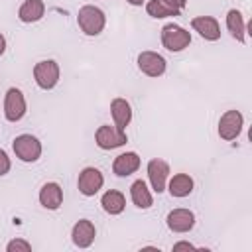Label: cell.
Returning <instances> with one entry per match:
<instances>
[{
	"label": "cell",
	"mask_w": 252,
	"mask_h": 252,
	"mask_svg": "<svg viewBox=\"0 0 252 252\" xmlns=\"http://www.w3.org/2000/svg\"><path fill=\"white\" fill-rule=\"evenodd\" d=\"M6 250L8 252H18V250H22V252H30L32 250V244L28 242V240H24V238H14V240H10L8 244H6Z\"/></svg>",
	"instance_id": "603a6c76"
},
{
	"label": "cell",
	"mask_w": 252,
	"mask_h": 252,
	"mask_svg": "<svg viewBox=\"0 0 252 252\" xmlns=\"http://www.w3.org/2000/svg\"><path fill=\"white\" fill-rule=\"evenodd\" d=\"M163 2H167L169 6H173V8L179 10V12H181V10L185 8V4H187V0H163Z\"/></svg>",
	"instance_id": "d4e9b609"
},
{
	"label": "cell",
	"mask_w": 252,
	"mask_h": 252,
	"mask_svg": "<svg viewBox=\"0 0 252 252\" xmlns=\"http://www.w3.org/2000/svg\"><path fill=\"white\" fill-rule=\"evenodd\" d=\"M12 150L16 158L24 163H33L41 156V142L32 134H20L12 142Z\"/></svg>",
	"instance_id": "7a4b0ae2"
},
{
	"label": "cell",
	"mask_w": 252,
	"mask_h": 252,
	"mask_svg": "<svg viewBox=\"0 0 252 252\" xmlns=\"http://www.w3.org/2000/svg\"><path fill=\"white\" fill-rule=\"evenodd\" d=\"M28 106H26V96L20 89L16 87H10L6 91V96H4V116L8 122H18L24 118Z\"/></svg>",
	"instance_id": "5b68a950"
},
{
	"label": "cell",
	"mask_w": 252,
	"mask_h": 252,
	"mask_svg": "<svg viewBox=\"0 0 252 252\" xmlns=\"http://www.w3.org/2000/svg\"><path fill=\"white\" fill-rule=\"evenodd\" d=\"M94 236H96V228L94 224L89 220V219H81L73 224V230H71V240L75 246L79 248H89L93 242H94Z\"/></svg>",
	"instance_id": "7c38bea8"
},
{
	"label": "cell",
	"mask_w": 252,
	"mask_h": 252,
	"mask_svg": "<svg viewBox=\"0 0 252 252\" xmlns=\"http://www.w3.org/2000/svg\"><path fill=\"white\" fill-rule=\"evenodd\" d=\"M242 126H244V118L238 110H226L224 114H220L219 118V136L220 140L224 142H232L238 138V134L242 132Z\"/></svg>",
	"instance_id": "8992f818"
},
{
	"label": "cell",
	"mask_w": 252,
	"mask_h": 252,
	"mask_svg": "<svg viewBox=\"0 0 252 252\" xmlns=\"http://www.w3.org/2000/svg\"><path fill=\"white\" fill-rule=\"evenodd\" d=\"M110 116H112V122L118 130H124L126 132V126L130 124L132 120V106L126 98H114L110 102Z\"/></svg>",
	"instance_id": "2e32d148"
},
{
	"label": "cell",
	"mask_w": 252,
	"mask_h": 252,
	"mask_svg": "<svg viewBox=\"0 0 252 252\" xmlns=\"http://www.w3.org/2000/svg\"><path fill=\"white\" fill-rule=\"evenodd\" d=\"M189 43H191V33L185 28H181L173 22L165 24L161 28V45L167 51H173V53L183 51L185 47H189Z\"/></svg>",
	"instance_id": "3957f363"
},
{
	"label": "cell",
	"mask_w": 252,
	"mask_h": 252,
	"mask_svg": "<svg viewBox=\"0 0 252 252\" xmlns=\"http://www.w3.org/2000/svg\"><path fill=\"white\" fill-rule=\"evenodd\" d=\"M146 12H148L152 18H158V20L169 18V16H179V14H181L179 10H175L173 6H169V4L163 2V0H148V2H146Z\"/></svg>",
	"instance_id": "7402d4cb"
},
{
	"label": "cell",
	"mask_w": 252,
	"mask_h": 252,
	"mask_svg": "<svg viewBox=\"0 0 252 252\" xmlns=\"http://www.w3.org/2000/svg\"><path fill=\"white\" fill-rule=\"evenodd\" d=\"M4 51H6V37L0 33V55H2Z\"/></svg>",
	"instance_id": "4316f807"
},
{
	"label": "cell",
	"mask_w": 252,
	"mask_h": 252,
	"mask_svg": "<svg viewBox=\"0 0 252 252\" xmlns=\"http://www.w3.org/2000/svg\"><path fill=\"white\" fill-rule=\"evenodd\" d=\"M148 179L152 183V189L156 193H163L167 187V179H169V165L167 161L154 158L148 161Z\"/></svg>",
	"instance_id": "30bf717a"
},
{
	"label": "cell",
	"mask_w": 252,
	"mask_h": 252,
	"mask_svg": "<svg viewBox=\"0 0 252 252\" xmlns=\"http://www.w3.org/2000/svg\"><path fill=\"white\" fill-rule=\"evenodd\" d=\"M45 14V4L43 0H24L22 6L18 8V18L24 24H33L39 22Z\"/></svg>",
	"instance_id": "e0dca14e"
},
{
	"label": "cell",
	"mask_w": 252,
	"mask_h": 252,
	"mask_svg": "<svg viewBox=\"0 0 252 252\" xmlns=\"http://www.w3.org/2000/svg\"><path fill=\"white\" fill-rule=\"evenodd\" d=\"M130 199L138 209H150L154 205V197H152V193H150V189H148L144 179H136L130 185Z\"/></svg>",
	"instance_id": "d6986e66"
},
{
	"label": "cell",
	"mask_w": 252,
	"mask_h": 252,
	"mask_svg": "<svg viewBox=\"0 0 252 252\" xmlns=\"http://www.w3.org/2000/svg\"><path fill=\"white\" fill-rule=\"evenodd\" d=\"M104 185V177L100 173V169L96 167H85L81 173H79V179H77V189L81 195L85 197H94Z\"/></svg>",
	"instance_id": "ba28073f"
},
{
	"label": "cell",
	"mask_w": 252,
	"mask_h": 252,
	"mask_svg": "<svg viewBox=\"0 0 252 252\" xmlns=\"http://www.w3.org/2000/svg\"><path fill=\"white\" fill-rule=\"evenodd\" d=\"M10 167H12L10 158H8V154L0 148V177H2V175H6V173L10 171Z\"/></svg>",
	"instance_id": "cb8c5ba5"
},
{
	"label": "cell",
	"mask_w": 252,
	"mask_h": 252,
	"mask_svg": "<svg viewBox=\"0 0 252 252\" xmlns=\"http://www.w3.org/2000/svg\"><path fill=\"white\" fill-rule=\"evenodd\" d=\"M165 224H167V228H169L171 232L185 234V232H189V230L195 226V215H193V211L179 207V209H173V211L167 213Z\"/></svg>",
	"instance_id": "9c48e42d"
},
{
	"label": "cell",
	"mask_w": 252,
	"mask_h": 252,
	"mask_svg": "<svg viewBox=\"0 0 252 252\" xmlns=\"http://www.w3.org/2000/svg\"><path fill=\"white\" fill-rule=\"evenodd\" d=\"M138 69L148 77H161L165 73V59L156 51H142L138 55Z\"/></svg>",
	"instance_id": "8fae6325"
},
{
	"label": "cell",
	"mask_w": 252,
	"mask_h": 252,
	"mask_svg": "<svg viewBox=\"0 0 252 252\" xmlns=\"http://www.w3.org/2000/svg\"><path fill=\"white\" fill-rule=\"evenodd\" d=\"M39 203H41V207H45L49 211H57L61 207V203H63V189H61V185L55 183V181L43 183L41 189H39Z\"/></svg>",
	"instance_id": "5bb4252c"
},
{
	"label": "cell",
	"mask_w": 252,
	"mask_h": 252,
	"mask_svg": "<svg viewBox=\"0 0 252 252\" xmlns=\"http://www.w3.org/2000/svg\"><path fill=\"white\" fill-rule=\"evenodd\" d=\"M59 75H61V69L53 59H43L33 65V79L37 87L43 91H51L59 83Z\"/></svg>",
	"instance_id": "277c9868"
},
{
	"label": "cell",
	"mask_w": 252,
	"mask_h": 252,
	"mask_svg": "<svg viewBox=\"0 0 252 252\" xmlns=\"http://www.w3.org/2000/svg\"><path fill=\"white\" fill-rule=\"evenodd\" d=\"M126 2H128V4H132V6H142L146 0H126Z\"/></svg>",
	"instance_id": "83f0119b"
},
{
	"label": "cell",
	"mask_w": 252,
	"mask_h": 252,
	"mask_svg": "<svg viewBox=\"0 0 252 252\" xmlns=\"http://www.w3.org/2000/svg\"><path fill=\"white\" fill-rule=\"evenodd\" d=\"M100 205H102L104 213H108V215H120L124 211V207H126V197L120 191H116V189H108L100 197Z\"/></svg>",
	"instance_id": "ffe728a7"
},
{
	"label": "cell",
	"mask_w": 252,
	"mask_h": 252,
	"mask_svg": "<svg viewBox=\"0 0 252 252\" xmlns=\"http://www.w3.org/2000/svg\"><path fill=\"white\" fill-rule=\"evenodd\" d=\"M94 142H96V146L100 150H114V148L124 146L128 142V138H126V132L124 130H118L116 126L102 124L94 132Z\"/></svg>",
	"instance_id": "52a82bcc"
},
{
	"label": "cell",
	"mask_w": 252,
	"mask_h": 252,
	"mask_svg": "<svg viewBox=\"0 0 252 252\" xmlns=\"http://www.w3.org/2000/svg\"><path fill=\"white\" fill-rule=\"evenodd\" d=\"M77 24L81 28V32L85 35H98L102 30H104V24H106V16L100 8L93 6V4H87L79 10L77 14Z\"/></svg>",
	"instance_id": "6da1fadb"
},
{
	"label": "cell",
	"mask_w": 252,
	"mask_h": 252,
	"mask_svg": "<svg viewBox=\"0 0 252 252\" xmlns=\"http://www.w3.org/2000/svg\"><path fill=\"white\" fill-rule=\"evenodd\" d=\"M140 167V156L136 152H124L114 158L112 161V173L118 177H128Z\"/></svg>",
	"instance_id": "9a60e30c"
},
{
	"label": "cell",
	"mask_w": 252,
	"mask_h": 252,
	"mask_svg": "<svg viewBox=\"0 0 252 252\" xmlns=\"http://www.w3.org/2000/svg\"><path fill=\"white\" fill-rule=\"evenodd\" d=\"M191 28L207 41H217L220 37V26L213 16H195L191 20Z\"/></svg>",
	"instance_id": "4fadbf2b"
},
{
	"label": "cell",
	"mask_w": 252,
	"mask_h": 252,
	"mask_svg": "<svg viewBox=\"0 0 252 252\" xmlns=\"http://www.w3.org/2000/svg\"><path fill=\"white\" fill-rule=\"evenodd\" d=\"M195 246L191 242H175L173 244V250H193Z\"/></svg>",
	"instance_id": "484cf974"
},
{
	"label": "cell",
	"mask_w": 252,
	"mask_h": 252,
	"mask_svg": "<svg viewBox=\"0 0 252 252\" xmlns=\"http://www.w3.org/2000/svg\"><path fill=\"white\" fill-rule=\"evenodd\" d=\"M226 30L230 32V35H232L236 41L244 43V32H246V26H244V18H242L240 10H236V8L228 10V14H226Z\"/></svg>",
	"instance_id": "44dd1931"
},
{
	"label": "cell",
	"mask_w": 252,
	"mask_h": 252,
	"mask_svg": "<svg viewBox=\"0 0 252 252\" xmlns=\"http://www.w3.org/2000/svg\"><path fill=\"white\" fill-rule=\"evenodd\" d=\"M193 187H195V183H193V177H191V175H187V173H175V175L167 181V187H165V189L169 191L171 197L181 199V197L191 195V193H193Z\"/></svg>",
	"instance_id": "ac0fdd59"
}]
</instances>
